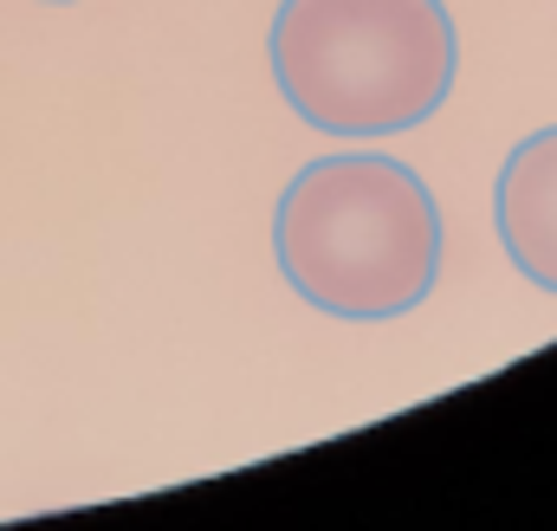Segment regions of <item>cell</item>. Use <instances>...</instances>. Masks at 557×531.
<instances>
[{"label":"cell","mask_w":557,"mask_h":531,"mask_svg":"<svg viewBox=\"0 0 557 531\" xmlns=\"http://www.w3.org/2000/svg\"><path fill=\"white\" fill-rule=\"evenodd\" d=\"M273 260L311 311L337 324H389L441 279V208L409 162L337 149L285 182Z\"/></svg>","instance_id":"6da1fadb"},{"label":"cell","mask_w":557,"mask_h":531,"mask_svg":"<svg viewBox=\"0 0 557 531\" xmlns=\"http://www.w3.org/2000/svg\"><path fill=\"white\" fill-rule=\"evenodd\" d=\"M273 85L324 136H403L441 118L460 72V33L441 0H278Z\"/></svg>","instance_id":"7a4b0ae2"},{"label":"cell","mask_w":557,"mask_h":531,"mask_svg":"<svg viewBox=\"0 0 557 531\" xmlns=\"http://www.w3.org/2000/svg\"><path fill=\"white\" fill-rule=\"evenodd\" d=\"M493 227L512 272L557 298V124L532 131L493 182Z\"/></svg>","instance_id":"3957f363"},{"label":"cell","mask_w":557,"mask_h":531,"mask_svg":"<svg viewBox=\"0 0 557 531\" xmlns=\"http://www.w3.org/2000/svg\"><path fill=\"white\" fill-rule=\"evenodd\" d=\"M46 7H72V0H46Z\"/></svg>","instance_id":"277c9868"}]
</instances>
